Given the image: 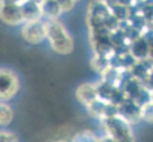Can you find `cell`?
Returning a JSON list of instances; mask_svg holds the SVG:
<instances>
[{"label": "cell", "instance_id": "6da1fadb", "mask_svg": "<svg viewBox=\"0 0 153 142\" xmlns=\"http://www.w3.org/2000/svg\"><path fill=\"white\" fill-rule=\"evenodd\" d=\"M47 25V39L50 46L56 53L67 55L72 52L74 49V42L71 35L65 26L56 19L48 20Z\"/></svg>", "mask_w": 153, "mask_h": 142}, {"label": "cell", "instance_id": "7a4b0ae2", "mask_svg": "<svg viewBox=\"0 0 153 142\" xmlns=\"http://www.w3.org/2000/svg\"><path fill=\"white\" fill-rule=\"evenodd\" d=\"M105 126L109 138L115 142H133V135L128 120L112 116L105 119Z\"/></svg>", "mask_w": 153, "mask_h": 142}, {"label": "cell", "instance_id": "3957f363", "mask_svg": "<svg viewBox=\"0 0 153 142\" xmlns=\"http://www.w3.org/2000/svg\"><path fill=\"white\" fill-rule=\"evenodd\" d=\"M19 79L8 68H0V102L13 99L19 91Z\"/></svg>", "mask_w": 153, "mask_h": 142}, {"label": "cell", "instance_id": "277c9868", "mask_svg": "<svg viewBox=\"0 0 153 142\" xmlns=\"http://www.w3.org/2000/svg\"><path fill=\"white\" fill-rule=\"evenodd\" d=\"M21 34L27 43L38 45L47 38L46 22H42L41 20L25 22Z\"/></svg>", "mask_w": 153, "mask_h": 142}, {"label": "cell", "instance_id": "5b68a950", "mask_svg": "<svg viewBox=\"0 0 153 142\" xmlns=\"http://www.w3.org/2000/svg\"><path fill=\"white\" fill-rule=\"evenodd\" d=\"M0 19L10 26H16L25 22L20 5L0 4Z\"/></svg>", "mask_w": 153, "mask_h": 142}, {"label": "cell", "instance_id": "8992f818", "mask_svg": "<svg viewBox=\"0 0 153 142\" xmlns=\"http://www.w3.org/2000/svg\"><path fill=\"white\" fill-rule=\"evenodd\" d=\"M97 89L91 83H84L76 90V98L84 105L91 106L97 99Z\"/></svg>", "mask_w": 153, "mask_h": 142}, {"label": "cell", "instance_id": "52a82bcc", "mask_svg": "<svg viewBox=\"0 0 153 142\" xmlns=\"http://www.w3.org/2000/svg\"><path fill=\"white\" fill-rule=\"evenodd\" d=\"M20 9L25 22L40 20L42 16L40 4L31 0H24L20 4Z\"/></svg>", "mask_w": 153, "mask_h": 142}, {"label": "cell", "instance_id": "ba28073f", "mask_svg": "<svg viewBox=\"0 0 153 142\" xmlns=\"http://www.w3.org/2000/svg\"><path fill=\"white\" fill-rule=\"evenodd\" d=\"M42 16L47 17L49 20L57 19V17L64 12L57 0H45L40 3Z\"/></svg>", "mask_w": 153, "mask_h": 142}, {"label": "cell", "instance_id": "9c48e42d", "mask_svg": "<svg viewBox=\"0 0 153 142\" xmlns=\"http://www.w3.org/2000/svg\"><path fill=\"white\" fill-rule=\"evenodd\" d=\"M14 113L13 108L5 102H0V126L6 127L13 122Z\"/></svg>", "mask_w": 153, "mask_h": 142}, {"label": "cell", "instance_id": "30bf717a", "mask_svg": "<svg viewBox=\"0 0 153 142\" xmlns=\"http://www.w3.org/2000/svg\"><path fill=\"white\" fill-rule=\"evenodd\" d=\"M140 115L146 122L153 123V102L145 103L140 110Z\"/></svg>", "mask_w": 153, "mask_h": 142}, {"label": "cell", "instance_id": "8fae6325", "mask_svg": "<svg viewBox=\"0 0 153 142\" xmlns=\"http://www.w3.org/2000/svg\"><path fill=\"white\" fill-rule=\"evenodd\" d=\"M72 142H98V141L94 138L93 134L89 132H82L76 135Z\"/></svg>", "mask_w": 153, "mask_h": 142}, {"label": "cell", "instance_id": "7c38bea8", "mask_svg": "<svg viewBox=\"0 0 153 142\" xmlns=\"http://www.w3.org/2000/svg\"><path fill=\"white\" fill-rule=\"evenodd\" d=\"M0 142H17V138L12 133L0 132Z\"/></svg>", "mask_w": 153, "mask_h": 142}, {"label": "cell", "instance_id": "4fadbf2b", "mask_svg": "<svg viewBox=\"0 0 153 142\" xmlns=\"http://www.w3.org/2000/svg\"><path fill=\"white\" fill-rule=\"evenodd\" d=\"M57 1L60 4L64 12H68V10H70L73 8L76 0H57Z\"/></svg>", "mask_w": 153, "mask_h": 142}, {"label": "cell", "instance_id": "5bb4252c", "mask_svg": "<svg viewBox=\"0 0 153 142\" xmlns=\"http://www.w3.org/2000/svg\"><path fill=\"white\" fill-rule=\"evenodd\" d=\"M24 0H0V4H10V5H20Z\"/></svg>", "mask_w": 153, "mask_h": 142}, {"label": "cell", "instance_id": "9a60e30c", "mask_svg": "<svg viewBox=\"0 0 153 142\" xmlns=\"http://www.w3.org/2000/svg\"><path fill=\"white\" fill-rule=\"evenodd\" d=\"M98 142H115V141H114V140H112L110 138H108L102 139V140H100V141H98Z\"/></svg>", "mask_w": 153, "mask_h": 142}, {"label": "cell", "instance_id": "2e32d148", "mask_svg": "<svg viewBox=\"0 0 153 142\" xmlns=\"http://www.w3.org/2000/svg\"><path fill=\"white\" fill-rule=\"evenodd\" d=\"M31 1H34V2H36V3L40 4V3L43 2V1H45V0H31Z\"/></svg>", "mask_w": 153, "mask_h": 142}, {"label": "cell", "instance_id": "e0dca14e", "mask_svg": "<svg viewBox=\"0 0 153 142\" xmlns=\"http://www.w3.org/2000/svg\"><path fill=\"white\" fill-rule=\"evenodd\" d=\"M58 142H65V141H58Z\"/></svg>", "mask_w": 153, "mask_h": 142}, {"label": "cell", "instance_id": "ac0fdd59", "mask_svg": "<svg viewBox=\"0 0 153 142\" xmlns=\"http://www.w3.org/2000/svg\"><path fill=\"white\" fill-rule=\"evenodd\" d=\"M76 1H77V0H76Z\"/></svg>", "mask_w": 153, "mask_h": 142}]
</instances>
